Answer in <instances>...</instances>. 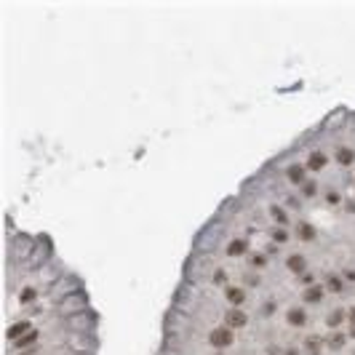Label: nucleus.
I'll use <instances>...</instances> for the list:
<instances>
[{"label": "nucleus", "mask_w": 355, "mask_h": 355, "mask_svg": "<svg viewBox=\"0 0 355 355\" xmlns=\"http://www.w3.org/2000/svg\"><path fill=\"white\" fill-rule=\"evenodd\" d=\"M209 345L214 347V350H227V347L235 345V331L227 329L225 323H222V326H214V329L209 331Z\"/></svg>", "instance_id": "obj_1"}, {"label": "nucleus", "mask_w": 355, "mask_h": 355, "mask_svg": "<svg viewBox=\"0 0 355 355\" xmlns=\"http://www.w3.org/2000/svg\"><path fill=\"white\" fill-rule=\"evenodd\" d=\"M222 320H225L227 329L238 331V329H246L249 326V315H246L243 307H227V313L222 315Z\"/></svg>", "instance_id": "obj_2"}, {"label": "nucleus", "mask_w": 355, "mask_h": 355, "mask_svg": "<svg viewBox=\"0 0 355 355\" xmlns=\"http://www.w3.org/2000/svg\"><path fill=\"white\" fill-rule=\"evenodd\" d=\"M305 166H307L310 174H320V171H326V166H329V152H326V150H310V152H307Z\"/></svg>", "instance_id": "obj_3"}, {"label": "nucleus", "mask_w": 355, "mask_h": 355, "mask_svg": "<svg viewBox=\"0 0 355 355\" xmlns=\"http://www.w3.org/2000/svg\"><path fill=\"white\" fill-rule=\"evenodd\" d=\"M310 171H307V166L305 163H289L286 166V179L291 182V185H296V187H302L307 179H310Z\"/></svg>", "instance_id": "obj_4"}, {"label": "nucleus", "mask_w": 355, "mask_h": 355, "mask_svg": "<svg viewBox=\"0 0 355 355\" xmlns=\"http://www.w3.org/2000/svg\"><path fill=\"white\" fill-rule=\"evenodd\" d=\"M225 299H227V305H230V307H243L246 299H249V294H246L243 286L227 283V286H225Z\"/></svg>", "instance_id": "obj_5"}, {"label": "nucleus", "mask_w": 355, "mask_h": 355, "mask_svg": "<svg viewBox=\"0 0 355 355\" xmlns=\"http://www.w3.org/2000/svg\"><path fill=\"white\" fill-rule=\"evenodd\" d=\"M30 331H32V323H30L27 318H19V320H14V323L8 326V331H5V339L14 345L16 339H21V336L30 334Z\"/></svg>", "instance_id": "obj_6"}, {"label": "nucleus", "mask_w": 355, "mask_h": 355, "mask_svg": "<svg viewBox=\"0 0 355 355\" xmlns=\"http://www.w3.org/2000/svg\"><path fill=\"white\" fill-rule=\"evenodd\" d=\"M294 235L299 238V240H305V243H313V240L318 238V230H315V225H313V222H307V219H296V225H294Z\"/></svg>", "instance_id": "obj_7"}, {"label": "nucleus", "mask_w": 355, "mask_h": 355, "mask_svg": "<svg viewBox=\"0 0 355 355\" xmlns=\"http://www.w3.org/2000/svg\"><path fill=\"white\" fill-rule=\"evenodd\" d=\"M302 299H305V305H320V302L326 299V286L323 283H315V286H307V289H302Z\"/></svg>", "instance_id": "obj_8"}, {"label": "nucleus", "mask_w": 355, "mask_h": 355, "mask_svg": "<svg viewBox=\"0 0 355 355\" xmlns=\"http://www.w3.org/2000/svg\"><path fill=\"white\" fill-rule=\"evenodd\" d=\"M286 270L299 278L302 272H307V256L305 254H289L286 256Z\"/></svg>", "instance_id": "obj_9"}, {"label": "nucleus", "mask_w": 355, "mask_h": 355, "mask_svg": "<svg viewBox=\"0 0 355 355\" xmlns=\"http://www.w3.org/2000/svg\"><path fill=\"white\" fill-rule=\"evenodd\" d=\"M323 286H326V294H342L345 291V278H342V272H329L323 278Z\"/></svg>", "instance_id": "obj_10"}, {"label": "nucleus", "mask_w": 355, "mask_h": 355, "mask_svg": "<svg viewBox=\"0 0 355 355\" xmlns=\"http://www.w3.org/2000/svg\"><path fill=\"white\" fill-rule=\"evenodd\" d=\"M334 160H336V166H342V168H350V166H355V150H353V147H347V145L336 147Z\"/></svg>", "instance_id": "obj_11"}, {"label": "nucleus", "mask_w": 355, "mask_h": 355, "mask_svg": "<svg viewBox=\"0 0 355 355\" xmlns=\"http://www.w3.org/2000/svg\"><path fill=\"white\" fill-rule=\"evenodd\" d=\"M249 240L246 238H232L230 243H227V256H232V259H238V256H249Z\"/></svg>", "instance_id": "obj_12"}, {"label": "nucleus", "mask_w": 355, "mask_h": 355, "mask_svg": "<svg viewBox=\"0 0 355 355\" xmlns=\"http://www.w3.org/2000/svg\"><path fill=\"white\" fill-rule=\"evenodd\" d=\"M286 323L294 326V329H302V326L307 323V313H305V307H289V310H286Z\"/></svg>", "instance_id": "obj_13"}, {"label": "nucleus", "mask_w": 355, "mask_h": 355, "mask_svg": "<svg viewBox=\"0 0 355 355\" xmlns=\"http://www.w3.org/2000/svg\"><path fill=\"white\" fill-rule=\"evenodd\" d=\"M342 323H347V310L345 307H336V310H331L329 315H326V326H329L331 331H339Z\"/></svg>", "instance_id": "obj_14"}, {"label": "nucleus", "mask_w": 355, "mask_h": 355, "mask_svg": "<svg viewBox=\"0 0 355 355\" xmlns=\"http://www.w3.org/2000/svg\"><path fill=\"white\" fill-rule=\"evenodd\" d=\"M38 339H40V334H38L35 329H32L30 334H24V336H21V339H16L11 347H14V350H30V347H32V350H35V342H38Z\"/></svg>", "instance_id": "obj_15"}, {"label": "nucleus", "mask_w": 355, "mask_h": 355, "mask_svg": "<svg viewBox=\"0 0 355 355\" xmlns=\"http://www.w3.org/2000/svg\"><path fill=\"white\" fill-rule=\"evenodd\" d=\"M347 339H350V336H347L345 331H331V334L326 336V347H331V350H342V347L347 345Z\"/></svg>", "instance_id": "obj_16"}, {"label": "nucleus", "mask_w": 355, "mask_h": 355, "mask_svg": "<svg viewBox=\"0 0 355 355\" xmlns=\"http://www.w3.org/2000/svg\"><path fill=\"white\" fill-rule=\"evenodd\" d=\"M246 262H249L254 270H262V267L270 265V256L265 254V251H249V256H246Z\"/></svg>", "instance_id": "obj_17"}, {"label": "nucleus", "mask_w": 355, "mask_h": 355, "mask_svg": "<svg viewBox=\"0 0 355 355\" xmlns=\"http://www.w3.org/2000/svg\"><path fill=\"white\" fill-rule=\"evenodd\" d=\"M270 216H272V222H275V227H289V211L283 209V206H275L272 203L270 206Z\"/></svg>", "instance_id": "obj_18"}, {"label": "nucleus", "mask_w": 355, "mask_h": 355, "mask_svg": "<svg viewBox=\"0 0 355 355\" xmlns=\"http://www.w3.org/2000/svg\"><path fill=\"white\" fill-rule=\"evenodd\" d=\"M270 240L272 243H278V246H286L291 240V232H289V227H272V232H270Z\"/></svg>", "instance_id": "obj_19"}, {"label": "nucleus", "mask_w": 355, "mask_h": 355, "mask_svg": "<svg viewBox=\"0 0 355 355\" xmlns=\"http://www.w3.org/2000/svg\"><path fill=\"white\" fill-rule=\"evenodd\" d=\"M323 345H326V339H323V336H318V334H310L305 339V350L307 353H320V350H323Z\"/></svg>", "instance_id": "obj_20"}, {"label": "nucleus", "mask_w": 355, "mask_h": 355, "mask_svg": "<svg viewBox=\"0 0 355 355\" xmlns=\"http://www.w3.org/2000/svg\"><path fill=\"white\" fill-rule=\"evenodd\" d=\"M323 203H326V206H342V203H345V198H342L339 190L329 187V190H323Z\"/></svg>", "instance_id": "obj_21"}, {"label": "nucleus", "mask_w": 355, "mask_h": 355, "mask_svg": "<svg viewBox=\"0 0 355 355\" xmlns=\"http://www.w3.org/2000/svg\"><path fill=\"white\" fill-rule=\"evenodd\" d=\"M35 299H38V289H35V286H24V289L19 291V305H32Z\"/></svg>", "instance_id": "obj_22"}, {"label": "nucleus", "mask_w": 355, "mask_h": 355, "mask_svg": "<svg viewBox=\"0 0 355 355\" xmlns=\"http://www.w3.org/2000/svg\"><path fill=\"white\" fill-rule=\"evenodd\" d=\"M299 195H302V198H315V195H318V182H315V179H307L305 185L299 187Z\"/></svg>", "instance_id": "obj_23"}, {"label": "nucleus", "mask_w": 355, "mask_h": 355, "mask_svg": "<svg viewBox=\"0 0 355 355\" xmlns=\"http://www.w3.org/2000/svg\"><path fill=\"white\" fill-rule=\"evenodd\" d=\"M275 310H278V302L275 299H265V302H262V307H259L262 318H272V315H275Z\"/></svg>", "instance_id": "obj_24"}, {"label": "nucleus", "mask_w": 355, "mask_h": 355, "mask_svg": "<svg viewBox=\"0 0 355 355\" xmlns=\"http://www.w3.org/2000/svg\"><path fill=\"white\" fill-rule=\"evenodd\" d=\"M299 283L305 286V289H307V286H315V283H318V275L307 270V272H302V275H299Z\"/></svg>", "instance_id": "obj_25"}, {"label": "nucleus", "mask_w": 355, "mask_h": 355, "mask_svg": "<svg viewBox=\"0 0 355 355\" xmlns=\"http://www.w3.org/2000/svg\"><path fill=\"white\" fill-rule=\"evenodd\" d=\"M211 280H214L216 286H227V270L216 267V270H214V275H211Z\"/></svg>", "instance_id": "obj_26"}, {"label": "nucleus", "mask_w": 355, "mask_h": 355, "mask_svg": "<svg viewBox=\"0 0 355 355\" xmlns=\"http://www.w3.org/2000/svg\"><path fill=\"white\" fill-rule=\"evenodd\" d=\"M262 251H265V254L270 256V259H272V256H280V246H278V243H272V240H270V243H267Z\"/></svg>", "instance_id": "obj_27"}, {"label": "nucleus", "mask_w": 355, "mask_h": 355, "mask_svg": "<svg viewBox=\"0 0 355 355\" xmlns=\"http://www.w3.org/2000/svg\"><path fill=\"white\" fill-rule=\"evenodd\" d=\"M243 283H246V286H259V283H262V278L256 275V272H254V275H251V272H249V275L243 278Z\"/></svg>", "instance_id": "obj_28"}, {"label": "nucleus", "mask_w": 355, "mask_h": 355, "mask_svg": "<svg viewBox=\"0 0 355 355\" xmlns=\"http://www.w3.org/2000/svg\"><path fill=\"white\" fill-rule=\"evenodd\" d=\"M342 278H345V283H355V270H353V267L342 270Z\"/></svg>", "instance_id": "obj_29"}, {"label": "nucleus", "mask_w": 355, "mask_h": 355, "mask_svg": "<svg viewBox=\"0 0 355 355\" xmlns=\"http://www.w3.org/2000/svg\"><path fill=\"white\" fill-rule=\"evenodd\" d=\"M347 323H355V305L347 307Z\"/></svg>", "instance_id": "obj_30"}, {"label": "nucleus", "mask_w": 355, "mask_h": 355, "mask_svg": "<svg viewBox=\"0 0 355 355\" xmlns=\"http://www.w3.org/2000/svg\"><path fill=\"white\" fill-rule=\"evenodd\" d=\"M280 355H302L299 350H296V347H286V350L283 353H280Z\"/></svg>", "instance_id": "obj_31"}, {"label": "nucleus", "mask_w": 355, "mask_h": 355, "mask_svg": "<svg viewBox=\"0 0 355 355\" xmlns=\"http://www.w3.org/2000/svg\"><path fill=\"white\" fill-rule=\"evenodd\" d=\"M347 336H350V339H355V323H350V331H347Z\"/></svg>", "instance_id": "obj_32"}, {"label": "nucleus", "mask_w": 355, "mask_h": 355, "mask_svg": "<svg viewBox=\"0 0 355 355\" xmlns=\"http://www.w3.org/2000/svg\"><path fill=\"white\" fill-rule=\"evenodd\" d=\"M307 355H320V353H307Z\"/></svg>", "instance_id": "obj_33"}]
</instances>
